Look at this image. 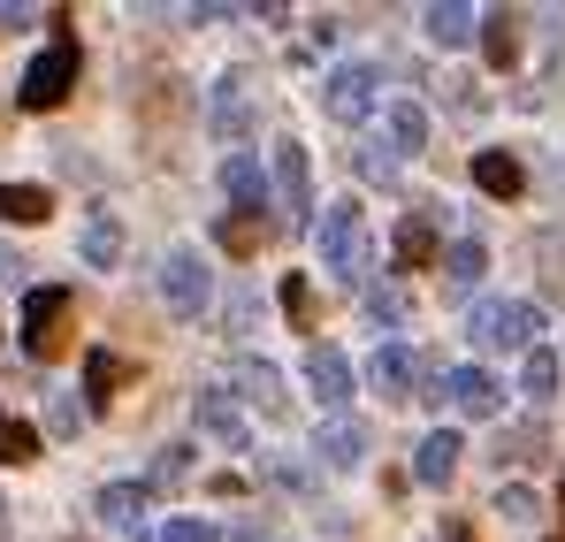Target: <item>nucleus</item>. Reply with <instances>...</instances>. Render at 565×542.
<instances>
[{"label": "nucleus", "instance_id": "obj_1", "mask_svg": "<svg viewBox=\"0 0 565 542\" xmlns=\"http://www.w3.org/2000/svg\"><path fill=\"white\" fill-rule=\"evenodd\" d=\"M70 313H77V298H70L62 283L23 290V352H31V360H62V352H70Z\"/></svg>", "mask_w": 565, "mask_h": 542}, {"label": "nucleus", "instance_id": "obj_2", "mask_svg": "<svg viewBox=\"0 0 565 542\" xmlns=\"http://www.w3.org/2000/svg\"><path fill=\"white\" fill-rule=\"evenodd\" d=\"M77 70H85V54H77V39L70 31H54V46L23 70V85H15V99L31 107V115H46V107H62L70 99V85H77Z\"/></svg>", "mask_w": 565, "mask_h": 542}, {"label": "nucleus", "instance_id": "obj_3", "mask_svg": "<svg viewBox=\"0 0 565 542\" xmlns=\"http://www.w3.org/2000/svg\"><path fill=\"white\" fill-rule=\"evenodd\" d=\"M321 268L337 283H360V268H367V214L352 199L321 206Z\"/></svg>", "mask_w": 565, "mask_h": 542}, {"label": "nucleus", "instance_id": "obj_4", "mask_svg": "<svg viewBox=\"0 0 565 542\" xmlns=\"http://www.w3.org/2000/svg\"><path fill=\"white\" fill-rule=\"evenodd\" d=\"M535 329H543V313H535L527 298H489V306H473V344H481V352H535Z\"/></svg>", "mask_w": 565, "mask_h": 542}, {"label": "nucleus", "instance_id": "obj_5", "mask_svg": "<svg viewBox=\"0 0 565 542\" xmlns=\"http://www.w3.org/2000/svg\"><path fill=\"white\" fill-rule=\"evenodd\" d=\"M161 290H169V313H177V321H199V313L214 306V275H206V261H199L191 245H177V253L161 261Z\"/></svg>", "mask_w": 565, "mask_h": 542}, {"label": "nucleus", "instance_id": "obj_6", "mask_svg": "<svg viewBox=\"0 0 565 542\" xmlns=\"http://www.w3.org/2000/svg\"><path fill=\"white\" fill-rule=\"evenodd\" d=\"M253 123H260V115H253V77H237V70L214 77V92H206V130H214L222 146H245Z\"/></svg>", "mask_w": 565, "mask_h": 542}, {"label": "nucleus", "instance_id": "obj_7", "mask_svg": "<svg viewBox=\"0 0 565 542\" xmlns=\"http://www.w3.org/2000/svg\"><path fill=\"white\" fill-rule=\"evenodd\" d=\"M321 107H329V123H367L375 115V70L367 62H337L321 77Z\"/></svg>", "mask_w": 565, "mask_h": 542}, {"label": "nucleus", "instance_id": "obj_8", "mask_svg": "<svg viewBox=\"0 0 565 542\" xmlns=\"http://www.w3.org/2000/svg\"><path fill=\"white\" fill-rule=\"evenodd\" d=\"M191 421H199V436H206V444H222V451H245V444H253V428H245L237 397H230V390H214V382H206V390H191Z\"/></svg>", "mask_w": 565, "mask_h": 542}, {"label": "nucleus", "instance_id": "obj_9", "mask_svg": "<svg viewBox=\"0 0 565 542\" xmlns=\"http://www.w3.org/2000/svg\"><path fill=\"white\" fill-rule=\"evenodd\" d=\"M99 528H115V535H146V512H153V489H138V481H107L93 497Z\"/></svg>", "mask_w": 565, "mask_h": 542}, {"label": "nucleus", "instance_id": "obj_10", "mask_svg": "<svg viewBox=\"0 0 565 542\" xmlns=\"http://www.w3.org/2000/svg\"><path fill=\"white\" fill-rule=\"evenodd\" d=\"M444 397H451V413H467V421H489V413L504 405V390H497L489 366H451V374H444Z\"/></svg>", "mask_w": 565, "mask_h": 542}, {"label": "nucleus", "instance_id": "obj_11", "mask_svg": "<svg viewBox=\"0 0 565 542\" xmlns=\"http://www.w3.org/2000/svg\"><path fill=\"white\" fill-rule=\"evenodd\" d=\"M276 199H282V222L298 230L306 222V206H313V177H306V146H276Z\"/></svg>", "mask_w": 565, "mask_h": 542}, {"label": "nucleus", "instance_id": "obj_12", "mask_svg": "<svg viewBox=\"0 0 565 542\" xmlns=\"http://www.w3.org/2000/svg\"><path fill=\"white\" fill-rule=\"evenodd\" d=\"M306 382H313L321 413H344V405H352V366H344L337 344H313V352H306Z\"/></svg>", "mask_w": 565, "mask_h": 542}, {"label": "nucleus", "instance_id": "obj_13", "mask_svg": "<svg viewBox=\"0 0 565 542\" xmlns=\"http://www.w3.org/2000/svg\"><path fill=\"white\" fill-rule=\"evenodd\" d=\"M222 191L237 199V214H260V206H276V183H268V169H260L253 153H230V169H222Z\"/></svg>", "mask_w": 565, "mask_h": 542}, {"label": "nucleus", "instance_id": "obj_14", "mask_svg": "<svg viewBox=\"0 0 565 542\" xmlns=\"http://www.w3.org/2000/svg\"><path fill=\"white\" fill-rule=\"evenodd\" d=\"M413 352L405 344H375V360H367V390H382V397H413Z\"/></svg>", "mask_w": 565, "mask_h": 542}, {"label": "nucleus", "instance_id": "obj_15", "mask_svg": "<svg viewBox=\"0 0 565 542\" xmlns=\"http://www.w3.org/2000/svg\"><path fill=\"white\" fill-rule=\"evenodd\" d=\"M420 23H428V39H436V46H473V39H481V15H473L467 0H436Z\"/></svg>", "mask_w": 565, "mask_h": 542}, {"label": "nucleus", "instance_id": "obj_16", "mask_svg": "<svg viewBox=\"0 0 565 542\" xmlns=\"http://www.w3.org/2000/svg\"><path fill=\"white\" fill-rule=\"evenodd\" d=\"M313 451L329 458V466H337V474H352V466H367V428H360V421H329V428H321V444H313Z\"/></svg>", "mask_w": 565, "mask_h": 542}, {"label": "nucleus", "instance_id": "obj_17", "mask_svg": "<svg viewBox=\"0 0 565 542\" xmlns=\"http://www.w3.org/2000/svg\"><path fill=\"white\" fill-rule=\"evenodd\" d=\"M397 268H436V214H405L397 222Z\"/></svg>", "mask_w": 565, "mask_h": 542}, {"label": "nucleus", "instance_id": "obj_18", "mask_svg": "<svg viewBox=\"0 0 565 542\" xmlns=\"http://www.w3.org/2000/svg\"><path fill=\"white\" fill-rule=\"evenodd\" d=\"M46 214H54V191H46V183H0V222H23V230H31V222H46Z\"/></svg>", "mask_w": 565, "mask_h": 542}, {"label": "nucleus", "instance_id": "obj_19", "mask_svg": "<svg viewBox=\"0 0 565 542\" xmlns=\"http://www.w3.org/2000/svg\"><path fill=\"white\" fill-rule=\"evenodd\" d=\"M122 382H130V360H115V352H85V397H93V405H115Z\"/></svg>", "mask_w": 565, "mask_h": 542}, {"label": "nucleus", "instance_id": "obj_20", "mask_svg": "<svg viewBox=\"0 0 565 542\" xmlns=\"http://www.w3.org/2000/svg\"><path fill=\"white\" fill-rule=\"evenodd\" d=\"M382 123H390V146H397L405 161H413V153H428V107H413V99H397V107H390Z\"/></svg>", "mask_w": 565, "mask_h": 542}, {"label": "nucleus", "instance_id": "obj_21", "mask_svg": "<svg viewBox=\"0 0 565 542\" xmlns=\"http://www.w3.org/2000/svg\"><path fill=\"white\" fill-rule=\"evenodd\" d=\"M77 253H85V268H115L122 261V222L115 214H93L85 237H77Z\"/></svg>", "mask_w": 565, "mask_h": 542}, {"label": "nucleus", "instance_id": "obj_22", "mask_svg": "<svg viewBox=\"0 0 565 542\" xmlns=\"http://www.w3.org/2000/svg\"><path fill=\"white\" fill-rule=\"evenodd\" d=\"M481 268H489V253H481L473 237H459V245L444 253V290H451V298H467L473 283H481Z\"/></svg>", "mask_w": 565, "mask_h": 542}, {"label": "nucleus", "instance_id": "obj_23", "mask_svg": "<svg viewBox=\"0 0 565 542\" xmlns=\"http://www.w3.org/2000/svg\"><path fill=\"white\" fill-rule=\"evenodd\" d=\"M413 474H420V481H451V474H459V436H451V428L420 436V458H413Z\"/></svg>", "mask_w": 565, "mask_h": 542}, {"label": "nucleus", "instance_id": "obj_24", "mask_svg": "<svg viewBox=\"0 0 565 542\" xmlns=\"http://www.w3.org/2000/svg\"><path fill=\"white\" fill-rule=\"evenodd\" d=\"M473 183H481V191H489V199H520V161H512V153H473Z\"/></svg>", "mask_w": 565, "mask_h": 542}, {"label": "nucleus", "instance_id": "obj_25", "mask_svg": "<svg viewBox=\"0 0 565 542\" xmlns=\"http://www.w3.org/2000/svg\"><path fill=\"white\" fill-rule=\"evenodd\" d=\"M237 390H245L260 413H282V374L268 360H237Z\"/></svg>", "mask_w": 565, "mask_h": 542}, {"label": "nucleus", "instance_id": "obj_26", "mask_svg": "<svg viewBox=\"0 0 565 542\" xmlns=\"http://www.w3.org/2000/svg\"><path fill=\"white\" fill-rule=\"evenodd\" d=\"M558 352H543V344H535V352H527V374H520V390H527V405H551V397H558Z\"/></svg>", "mask_w": 565, "mask_h": 542}, {"label": "nucleus", "instance_id": "obj_27", "mask_svg": "<svg viewBox=\"0 0 565 542\" xmlns=\"http://www.w3.org/2000/svg\"><path fill=\"white\" fill-rule=\"evenodd\" d=\"M31 458H39V428L15 421V413H0V466H31Z\"/></svg>", "mask_w": 565, "mask_h": 542}, {"label": "nucleus", "instance_id": "obj_28", "mask_svg": "<svg viewBox=\"0 0 565 542\" xmlns=\"http://www.w3.org/2000/svg\"><path fill=\"white\" fill-rule=\"evenodd\" d=\"M481 54H489L497 70H512V54H520V39H512V15H481Z\"/></svg>", "mask_w": 565, "mask_h": 542}, {"label": "nucleus", "instance_id": "obj_29", "mask_svg": "<svg viewBox=\"0 0 565 542\" xmlns=\"http://www.w3.org/2000/svg\"><path fill=\"white\" fill-rule=\"evenodd\" d=\"M543 451V428H535V421H520V428H504V436H497V466H504V458H512V466H520V458H535Z\"/></svg>", "mask_w": 565, "mask_h": 542}, {"label": "nucleus", "instance_id": "obj_30", "mask_svg": "<svg viewBox=\"0 0 565 542\" xmlns=\"http://www.w3.org/2000/svg\"><path fill=\"white\" fill-rule=\"evenodd\" d=\"M214 237H222V253H237V261H245V253H260V214H230Z\"/></svg>", "mask_w": 565, "mask_h": 542}, {"label": "nucleus", "instance_id": "obj_31", "mask_svg": "<svg viewBox=\"0 0 565 542\" xmlns=\"http://www.w3.org/2000/svg\"><path fill=\"white\" fill-rule=\"evenodd\" d=\"M489 512H497L504 528H527L543 504H535V489H520V481H512V489H497V504H489Z\"/></svg>", "mask_w": 565, "mask_h": 542}, {"label": "nucleus", "instance_id": "obj_32", "mask_svg": "<svg viewBox=\"0 0 565 542\" xmlns=\"http://www.w3.org/2000/svg\"><path fill=\"white\" fill-rule=\"evenodd\" d=\"M282 313H290V329H313V283L306 275H282Z\"/></svg>", "mask_w": 565, "mask_h": 542}, {"label": "nucleus", "instance_id": "obj_33", "mask_svg": "<svg viewBox=\"0 0 565 542\" xmlns=\"http://www.w3.org/2000/svg\"><path fill=\"white\" fill-rule=\"evenodd\" d=\"M367 321H375V329H397V321H405V290L375 283V290H367Z\"/></svg>", "mask_w": 565, "mask_h": 542}, {"label": "nucleus", "instance_id": "obj_34", "mask_svg": "<svg viewBox=\"0 0 565 542\" xmlns=\"http://www.w3.org/2000/svg\"><path fill=\"white\" fill-rule=\"evenodd\" d=\"M46 428H54V436H77V428H85V405H77L70 390H54V397H46Z\"/></svg>", "mask_w": 565, "mask_h": 542}, {"label": "nucleus", "instance_id": "obj_35", "mask_svg": "<svg viewBox=\"0 0 565 542\" xmlns=\"http://www.w3.org/2000/svg\"><path fill=\"white\" fill-rule=\"evenodd\" d=\"M184 474H191V451H184V444H169V451L153 458V489H177Z\"/></svg>", "mask_w": 565, "mask_h": 542}, {"label": "nucleus", "instance_id": "obj_36", "mask_svg": "<svg viewBox=\"0 0 565 542\" xmlns=\"http://www.w3.org/2000/svg\"><path fill=\"white\" fill-rule=\"evenodd\" d=\"M161 542H222V535H214L206 520H169V528H161Z\"/></svg>", "mask_w": 565, "mask_h": 542}, {"label": "nucleus", "instance_id": "obj_37", "mask_svg": "<svg viewBox=\"0 0 565 542\" xmlns=\"http://www.w3.org/2000/svg\"><path fill=\"white\" fill-rule=\"evenodd\" d=\"M360 177L382 183V191H397V161H382V153H360Z\"/></svg>", "mask_w": 565, "mask_h": 542}, {"label": "nucleus", "instance_id": "obj_38", "mask_svg": "<svg viewBox=\"0 0 565 542\" xmlns=\"http://www.w3.org/2000/svg\"><path fill=\"white\" fill-rule=\"evenodd\" d=\"M31 23H54V15H39V8H0V31H31Z\"/></svg>", "mask_w": 565, "mask_h": 542}, {"label": "nucleus", "instance_id": "obj_39", "mask_svg": "<svg viewBox=\"0 0 565 542\" xmlns=\"http://www.w3.org/2000/svg\"><path fill=\"white\" fill-rule=\"evenodd\" d=\"M23 268H31V261H15V253L0 245V283H23Z\"/></svg>", "mask_w": 565, "mask_h": 542}, {"label": "nucleus", "instance_id": "obj_40", "mask_svg": "<svg viewBox=\"0 0 565 542\" xmlns=\"http://www.w3.org/2000/svg\"><path fill=\"white\" fill-rule=\"evenodd\" d=\"M558 504H565V481H558Z\"/></svg>", "mask_w": 565, "mask_h": 542}, {"label": "nucleus", "instance_id": "obj_41", "mask_svg": "<svg viewBox=\"0 0 565 542\" xmlns=\"http://www.w3.org/2000/svg\"><path fill=\"white\" fill-rule=\"evenodd\" d=\"M551 542H565V535H551Z\"/></svg>", "mask_w": 565, "mask_h": 542}]
</instances>
